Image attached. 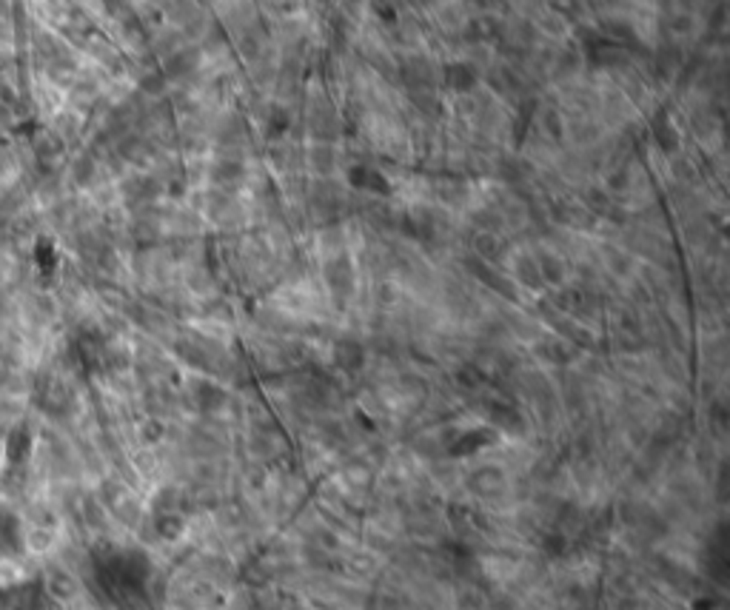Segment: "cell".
I'll use <instances>...</instances> for the list:
<instances>
[{"instance_id": "cell-7", "label": "cell", "mask_w": 730, "mask_h": 610, "mask_svg": "<svg viewBox=\"0 0 730 610\" xmlns=\"http://www.w3.org/2000/svg\"><path fill=\"white\" fill-rule=\"evenodd\" d=\"M653 137L659 143V148L665 151V155H674V151L679 148V132L667 123V120H656V129H653Z\"/></svg>"}, {"instance_id": "cell-11", "label": "cell", "mask_w": 730, "mask_h": 610, "mask_svg": "<svg viewBox=\"0 0 730 610\" xmlns=\"http://www.w3.org/2000/svg\"><path fill=\"white\" fill-rule=\"evenodd\" d=\"M539 351L545 354V359L559 362V365L570 359V348H568L565 343H559V340H548V343H542V345H539Z\"/></svg>"}, {"instance_id": "cell-13", "label": "cell", "mask_w": 730, "mask_h": 610, "mask_svg": "<svg viewBox=\"0 0 730 610\" xmlns=\"http://www.w3.org/2000/svg\"><path fill=\"white\" fill-rule=\"evenodd\" d=\"M520 277H522V283H528L531 288L542 286V277H539V268H536V263H534V260H520Z\"/></svg>"}, {"instance_id": "cell-12", "label": "cell", "mask_w": 730, "mask_h": 610, "mask_svg": "<svg viewBox=\"0 0 730 610\" xmlns=\"http://www.w3.org/2000/svg\"><path fill=\"white\" fill-rule=\"evenodd\" d=\"M491 416H494V422L505 425V428H516V425L522 422L520 414H516L513 408H508V405H497V408H491Z\"/></svg>"}, {"instance_id": "cell-10", "label": "cell", "mask_w": 730, "mask_h": 610, "mask_svg": "<svg viewBox=\"0 0 730 610\" xmlns=\"http://www.w3.org/2000/svg\"><path fill=\"white\" fill-rule=\"evenodd\" d=\"M557 220L559 223H565V226H580V228H585L588 226V220H591V214L588 211H582V208H570V205H559L557 208Z\"/></svg>"}, {"instance_id": "cell-4", "label": "cell", "mask_w": 730, "mask_h": 610, "mask_svg": "<svg viewBox=\"0 0 730 610\" xmlns=\"http://www.w3.org/2000/svg\"><path fill=\"white\" fill-rule=\"evenodd\" d=\"M445 83L453 88V91H471L476 86V69L471 63H463V60H456V63L445 66Z\"/></svg>"}, {"instance_id": "cell-14", "label": "cell", "mask_w": 730, "mask_h": 610, "mask_svg": "<svg viewBox=\"0 0 730 610\" xmlns=\"http://www.w3.org/2000/svg\"><path fill=\"white\" fill-rule=\"evenodd\" d=\"M200 400H203V405L215 408V405L223 402V391H217L215 385H200Z\"/></svg>"}, {"instance_id": "cell-16", "label": "cell", "mask_w": 730, "mask_h": 610, "mask_svg": "<svg viewBox=\"0 0 730 610\" xmlns=\"http://www.w3.org/2000/svg\"><path fill=\"white\" fill-rule=\"evenodd\" d=\"M456 380H460L463 388H476V385H479V374H476L474 368H463L460 374H456Z\"/></svg>"}, {"instance_id": "cell-9", "label": "cell", "mask_w": 730, "mask_h": 610, "mask_svg": "<svg viewBox=\"0 0 730 610\" xmlns=\"http://www.w3.org/2000/svg\"><path fill=\"white\" fill-rule=\"evenodd\" d=\"M499 251H502V242L491 231L476 237V260H494V257H499Z\"/></svg>"}, {"instance_id": "cell-5", "label": "cell", "mask_w": 730, "mask_h": 610, "mask_svg": "<svg viewBox=\"0 0 730 610\" xmlns=\"http://www.w3.org/2000/svg\"><path fill=\"white\" fill-rule=\"evenodd\" d=\"M334 362H337L343 371H357L365 362V351H362L359 343L343 340V343H337V348H334Z\"/></svg>"}, {"instance_id": "cell-3", "label": "cell", "mask_w": 730, "mask_h": 610, "mask_svg": "<svg viewBox=\"0 0 730 610\" xmlns=\"http://www.w3.org/2000/svg\"><path fill=\"white\" fill-rule=\"evenodd\" d=\"M348 180H351V186H354V189H359V191H374V194H388V191H391L388 180H385L380 171H374V169H365V166H357V169H351Z\"/></svg>"}, {"instance_id": "cell-15", "label": "cell", "mask_w": 730, "mask_h": 610, "mask_svg": "<svg viewBox=\"0 0 730 610\" xmlns=\"http://www.w3.org/2000/svg\"><path fill=\"white\" fill-rule=\"evenodd\" d=\"M288 129V114L283 111V109H274L271 111V120H268V132L271 134H280V132H286Z\"/></svg>"}, {"instance_id": "cell-2", "label": "cell", "mask_w": 730, "mask_h": 610, "mask_svg": "<svg viewBox=\"0 0 730 610\" xmlns=\"http://www.w3.org/2000/svg\"><path fill=\"white\" fill-rule=\"evenodd\" d=\"M465 265H468V271L474 274L476 280H482L485 286H488V288H494L497 294H505L508 299H513V297H516V294H513V286H511V283L502 277V274H497L494 268H488V265H485L482 260H476V257H474V260H465Z\"/></svg>"}, {"instance_id": "cell-6", "label": "cell", "mask_w": 730, "mask_h": 610, "mask_svg": "<svg viewBox=\"0 0 730 610\" xmlns=\"http://www.w3.org/2000/svg\"><path fill=\"white\" fill-rule=\"evenodd\" d=\"M539 277H542V283H551V286H559L562 280H565V268H562V260L559 257H554V254H545V257H539Z\"/></svg>"}, {"instance_id": "cell-8", "label": "cell", "mask_w": 730, "mask_h": 610, "mask_svg": "<svg viewBox=\"0 0 730 610\" xmlns=\"http://www.w3.org/2000/svg\"><path fill=\"white\" fill-rule=\"evenodd\" d=\"M491 439H494V431H468V434H463L460 439H456L453 453H471V451H476L482 445H488Z\"/></svg>"}, {"instance_id": "cell-1", "label": "cell", "mask_w": 730, "mask_h": 610, "mask_svg": "<svg viewBox=\"0 0 730 610\" xmlns=\"http://www.w3.org/2000/svg\"><path fill=\"white\" fill-rule=\"evenodd\" d=\"M557 305L568 314H591L596 305V297L588 288H565L557 294Z\"/></svg>"}]
</instances>
